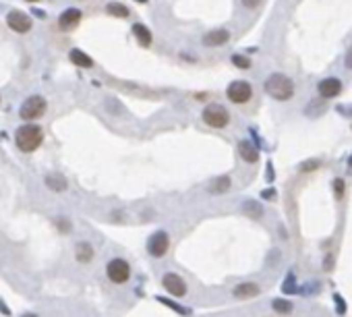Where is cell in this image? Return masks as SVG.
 Returning a JSON list of instances; mask_svg holds the SVG:
<instances>
[{"instance_id": "18", "label": "cell", "mask_w": 352, "mask_h": 317, "mask_svg": "<svg viewBox=\"0 0 352 317\" xmlns=\"http://www.w3.org/2000/svg\"><path fill=\"white\" fill-rule=\"evenodd\" d=\"M71 62H75L77 67H83V69H91L93 67V60L85 54V52H81V50H71Z\"/></svg>"}, {"instance_id": "6", "label": "cell", "mask_w": 352, "mask_h": 317, "mask_svg": "<svg viewBox=\"0 0 352 317\" xmlns=\"http://www.w3.org/2000/svg\"><path fill=\"white\" fill-rule=\"evenodd\" d=\"M226 98L232 104H247L253 98V87L247 81H232L226 87Z\"/></svg>"}, {"instance_id": "11", "label": "cell", "mask_w": 352, "mask_h": 317, "mask_svg": "<svg viewBox=\"0 0 352 317\" xmlns=\"http://www.w3.org/2000/svg\"><path fill=\"white\" fill-rule=\"evenodd\" d=\"M261 295V288L257 282H242L238 286L232 288V297L238 299V301H247V299H255Z\"/></svg>"}, {"instance_id": "4", "label": "cell", "mask_w": 352, "mask_h": 317, "mask_svg": "<svg viewBox=\"0 0 352 317\" xmlns=\"http://www.w3.org/2000/svg\"><path fill=\"white\" fill-rule=\"evenodd\" d=\"M203 122L211 129H226L228 122H230V114L228 110L220 106V104H209L205 110H203Z\"/></svg>"}, {"instance_id": "15", "label": "cell", "mask_w": 352, "mask_h": 317, "mask_svg": "<svg viewBox=\"0 0 352 317\" xmlns=\"http://www.w3.org/2000/svg\"><path fill=\"white\" fill-rule=\"evenodd\" d=\"M79 21H81V11H79V9H67L65 13L60 15V19H58L60 27H65V29L75 27Z\"/></svg>"}, {"instance_id": "27", "label": "cell", "mask_w": 352, "mask_h": 317, "mask_svg": "<svg viewBox=\"0 0 352 317\" xmlns=\"http://www.w3.org/2000/svg\"><path fill=\"white\" fill-rule=\"evenodd\" d=\"M344 65H346V69H352V46L348 48V52L344 56Z\"/></svg>"}, {"instance_id": "5", "label": "cell", "mask_w": 352, "mask_h": 317, "mask_svg": "<svg viewBox=\"0 0 352 317\" xmlns=\"http://www.w3.org/2000/svg\"><path fill=\"white\" fill-rule=\"evenodd\" d=\"M168 249H170V234L166 230H157L147 239V253L155 259L164 257Z\"/></svg>"}, {"instance_id": "12", "label": "cell", "mask_w": 352, "mask_h": 317, "mask_svg": "<svg viewBox=\"0 0 352 317\" xmlns=\"http://www.w3.org/2000/svg\"><path fill=\"white\" fill-rule=\"evenodd\" d=\"M7 23H9L11 29L17 31V34H27V31L31 29V21H29V17L23 15V13H19V11H11V13L7 15Z\"/></svg>"}, {"instance_id": "14", "label": "cell", "mask_w": 352, "mask_h": 317, "mask_svg": "<svg viewBox=\"0 0 352 317\" xmlns=\"http://www.w3.org/2000/svg\"><path fill=\"white\" fill-rule=\"evenodd\" d=\"M230 187H232L230 176H220V178H213L211 180L207 191H209V195H224V193L230 191Z\"/></svg>"}, {"instance_id": "21", "label": "cell", "mask_w": 352, "mask_h": 317, "mask_svg": "<svg viewBox=\"0 0 352 317\" xmlns=\"http://www.w3.org/2000/svg\"><path fill=\"white\" fill-rule=\"evenodd\" d=\"M159 303L162 305H166V307H170V309H174L178 315H186V317H191L193 315V311L191 309H186V307H180V305H176L174 301H168V299H164V297H159Z\"/></svg>"}, {"instance_id": "19", "label": "cell", "mask_w": 352, "mask_h": 317, "mask_svg": "<svg viewBox=\"0 0 352 317\" xmlns=\"http://www.w3.org/2000/svg\"><path fill=\"white\" fill-rule=\"evenodd\" d=\"M272 309L276 313H280V315H290L292 309H294V305L290 301H286V299H274L272 301Z\"/></svg>"}, {"instance_id": "31", "label": "cell", "mask_w": 352, "mask_h": 317, "mask_svg": "<svg viewBox=\"0 0 352 317\" xmlns=\"http://www.w3.org/2000/svg\"><path fill=\"white\" fill-rule=\"evenodd\" d=\"M332 259H334L332 255H328V257H326V266H323L326 270H332Z\"/></svg>"}, {"instance_id": "13", "label": "cell", "mask_w": 352, "mask_h": 317, "mask_svg": "<svg viewBox=\"0 0 352 317\" xmlns=\"http://www.w3.org/2000/svg\"><path fill=\"white\" fill-rule=\"evenodd\" d=\"M238 153L242 157V162H247V164H257L259 162V151L251 141H240L238 143Z\"/></svg>"}, {"instance_id": "3", "label": "cell", "mask_w": 352, "mask_h": 317, "mask_svg": "<svg viewBox=\"0 0 352 317\" xmlns=\"http://www.w3.org/2000/svg\"><path fill=\"white\" fill-rule=\"evenodd\" d=\"M106 276L112 284H126L131 280V266L122 257H114L106 266Z\"/></svg>"}, {"instance_id": "2", "label": "cell", "mask_w": 352, "mask_h": 317, "mask_svg": "<svg viewBox=\"0 0 352 317\" xmlns=\"http://www.w3.org/2000/svg\"><path fill=\"white\" fill-rule=\"evenodd\" d=\"M44 141V133L38 124H25L17 129L15 143L21 151H36Z\"/></svg>"}, {"instance_id": "25", "label": "cell", "mask_w": 352, "mask_h": 317, "mask_svg": "<svg viewBox=\"0 0 352 317\" xmlns=\"http://www.w3.org/2000/svg\"><path fill=\"white\" fill-rule=\"evenodd\" d=\"M344 191H346L344 180H342V178H336V180H334V195H336V199H338V201L344 197Z\"/></svg>"}, {"instance_id": "22", "label": "cell", "mask_w": 352, "mask_h": 317, "mask_svg": "<svg viewBox=\"0 0 352 317\" xmlns=\"http://www.w3.org/2000/svg\"><path fill=\"white\" fill-rule=\"evenodd\" d=\"M106 11H108L110 15H114V17H120V19L129 17V9H126L124 5H118V3H110Z\"/></svg>"}, {"instance_id": "30", "label": "cell", "mask_w": 352, "mask_h": 317, "mask_svg": "<svg viewBox=\"0 0 352 317\" xmlns=\"http://www.w3.org/2000/svg\"><path fill=\"white\" fill-rule=\"evenodd\" d=\"M261 197H263V199L274 201V199H276V191H274V189H269V191H263V193H261Z\"/></svg>"}, {"instance_id": "17", "label": "cell", "mask_w": 352, "mask_h": 317, "mask_svg": "<svg viewBox=\"0 0 352 317\" xmlns=\"http://www.w3.org/2000/svg\"><path fill=\"white\" fill-rule=\"evenodd\" d=\"M75 257L79 263H89L93 259V247L89 243H79L75 249Z\"/></svg>"}, {"instance_id": "33", "label": "cell", "mask_w": 352, "mask_h": 317, "mask_svg": "<svg viewBox=\"0 0 352 317\" xmlns=\"http://www.w3.org/2000/svg\"><path fill=\"white\" fill-rule=\"evenodd\" d=\"M348 166H350V168H352V155H350V160H348Z\"/></svg>"}, {"instance_id": "24", "label": "cell", "mask_w": 352, "mask_h": 317, "mask_svg": "<svg viewBox=\"0 0 352 317\" xmlns=\"http://www.w3.org/2000/svg\"><path fill=\"white\" fill-rule=\"evenodd\" d=\"M245 212L249 214V216H253V218H261V205L259 203H255V201H245Z\"/></svg>"}, {"instance_id": "23", "label": "cell", "mask_w": 352, "mask_h": 317, "mask_svg": "<svg viewBox=\"0 0 352 317\" xmlns=\"http://www.w3.org/2000/svg\"><path fill=\"white\" fill-rule=\"evenodd\" d=\"M232 65L236 67V69H242V71H247V69H251V58H247V56H242V54H232Z\"/></svg>"}, {"instance_id": "29", "label": "cell", "mask_w": 352, "mask_h": 317, "mask_svg": "<svg viewBox=\"0 0 352 317\" xmlns=\"http://www.w3.org/2000/svg\"><path fill=\"white\" fill-rule=\"evenodd\" d=\"M334 299H336V303H338V313L344 315V313H346V305H344V301H342L338 295H334Z\"/></svg>"}, {"instance_id": "16", "label": "cell", "mask_w": 352, "mask_h": 317, "mask_svg": "<svg viewBox=\"0 0 352 317\" xmlns=\"http://www.w3.org/2000/svg\"><path fill=\"white\" fill-rule=\"evenodd\" d=\"M133 36L137 38V42L143 46V48H149L151 46V42H153V38H151V31L143 25V23H135L133 25Z\"/></svg>"}, {"instance_id": "10", "label": "cell", "mask_w": 352, "mask_h": 317, "mask_svg": "<svg viewBox=\"0 0 352 317\" xmlns=\"http://www.w3.org/2000/svg\"><path fill=\"white\" fill-rule=\"evenodd\" d=\"M228 40H230V31L220 27V29L207 31V34L203 36V46L205 48H220L224 44H228Z\"/></svg>"}, {"instance_id": "32", "label": "cell", "mask_w": 352, "mask_h": 317, "mask_svg": "<svg viewBox=\"0 0 352 317\" xmlns=\"http://www.w3.org/2000/svg\"><path fill=\"white\" fill-rule=\"evenodd\" d=\"M23 317H38V315H36V313H25Z\"/></svg>"}, {"instance_id": "20", "label": "cell", "mask_w": 352, "mask_h": 317, "mask_svg": "<svg viewBox=\"0 0 352 317\" xmlns=\"http://www.w3.org/2000/svg\"><path fill=\"white\" fill-rule=\"evenodd\" d=\"M46 182H48L50 189H54V191H65V189H67L65 178H62V176H56V174H50V176L46 178Z\"/></svg>"}, {"instance_id": "34", "label": "cell", "mask_w": 352, "mask_h": 317, "mask_svg": "<svg viewBox=\"0 0 352 317\" xmlns=\"http://www.w3.org/2000/svg\"><path fill=\"white\" fill-rule=\"evenodd\" d=\"M27 3H38V0H27Z\"/></svg>"}, {"instance_id": "9", "label": "cell", "mask_w": 352, "mask_h": 317, "mask_svg": "<svg viewBox=\"0 0 352 317\" xmlns=\"http://www.w3.org/2000/svg\"><path fill=\"white\" fill-rule=\"evenodd\" d=\"M317 91H319V96H321L323 100L338 98L340 93H342V81L338 77H326V79L319 81Z\"/></svg>"}, {"instance_id": "7", "label": "cell", "mask_w": 352, "mask_h": 317, "mask_svg": "<svg viewBox=\"0 0 352 317\" xmlns=\"http://www.w3.org/2000/svg\"><path fill=\"white\" fill-rule=\"evenodd\" d=\"M162 286H164V290H168V295H172L174 299H184L186 293H188L186 282H184L178 274H174V272H166V274L162 276Z\"/></svg>"}, {"instance_id": "28", "label": "cell", "mask_w": 352, "mask_h": 317, "mask_svg": "<svg viewBox=\"0 0 352 317\" xmlns=\"http://www.w3.org/2000/svg\"><path fill=\"white\" fill-rule=\"evenodd\" d=\"M242 5H245L247 9H257V7L261 5V0H242Z\"/></svg>"}, {"instance_id": "26", "label": "cell", "mask_w": 352, "mask_h": 317, "mask_svg": "<svg viewBox=\"0 0 352 317\" xmlns=\"http://www.w3.org/2000/svg\"><path fill=\"white\" fill-rule=\"evenodd\" d=\"M319 166H321V164H319V160H307V164H301V172H311V170H317Z\"/></svg>"}, {"instance_id": "1", "label": "cell", "mask_w": 352, "mask_h": 317, "mask_svg": "<svg viewBox=\"0 0 352 317\" xmlns=\"http://www.w3.org/2000/svg\"><path fill=\"white\" fill-rule=\"evenodd\" d=\"M263 91L276 102H290L294 98V81L284 73H272L263 81Z\"/></svg>"}, {"instance_id": "8", "label": "cell", "mask_w": 352, "mask_h": 317, "mask_svg": "<svg viewBox=\"0 0 352 317\" xmlns=\"http://www.w3.org/2000/svg\"><path fill=\"white\" fill-rule=\"evenodd\" d=\"M46 112V100L42 96H31L27 98L23 104H21V110L19 114L27 120H34V118H40L42 114Z\"/></svg>"}]
</instances>
